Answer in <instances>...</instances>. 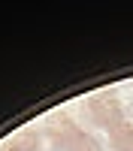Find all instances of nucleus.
<instances>
[{
	"label": "nucleus",
	"instance_id": "f257e3e1",
	"mask_svg": "<svg viewBox=\"0 0 133 151\" xmlns=\"http://www.w3.org/2000/svg\"><path fill=\"white\" fill-rule=\"evenodd\" d=\"M52 145L58 151H100V142L91 133L79 130L67 115L52 118Z\"/></svg>",
	"mask_w": 133,
	"mask_h": 151
},
{
	"label": "nucleus",
	"instance_id": "f03ea898",
	"mask_svg": "<svg viewBox=\"0 0 133 151\" xmlns=\"http://www.w3.org/2000/svg\"><path fill=\"white\" fill-rule=\"evenodd\" d=\"M91 118H94L97 127H106V130H115L118 124L127 121L124 118V106H121V100L112 91L91 97Z\"/></svg>",
	"mask_w": 133,
	"mask_h": 151
},
{
	"label": "nucleus",
	"instance_id": "7ed1b4c3",
	"mask_svg": "<svg viewBox=\"0 0 133 151\" xmlns=\"http://www.w3.org/2000/svg\"><path fill=\"white\" fill-rule=\"evenodd\" d=\"M109 142H112L115 151H133V124L124 121L115 130H109Z\"/></svg>",
	"mask_w": 133,
	"mask_h": 151
},
{
	"label": "nucleus",
	"instance_id": "20e7f679",
	"mask_svg": "<svg viewBox=\"0 0 133 151\" xmlns=\"http://www.w3.org/2000/svg\"><path fill=\"white\" fill-rule=\"evenodd\" d=\"M6 145L15 148V151H36V148H40V133H36V130H18Z\"/></svg>",
	"mask_w": 133,
	"mask_h": 151
},
{
	"label": "nucleus",
	"instance_id": "39448f33",
	"mask_svg": "<svg viewBox=\"0 0 133 151\" xmlns=\"http://www.w3.org/2000/svg\"><path fill=\"white\" fill-rule=\"evenodd\" d=\"M0 151H15V148H9V145H3V148H0Z\"/></svg>",
	"mask_w": 133,
	"mask_h": 151
}]
</instances>
